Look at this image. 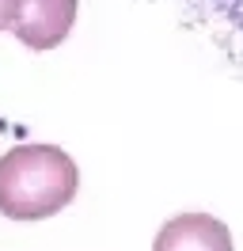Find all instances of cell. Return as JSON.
<instances>
[{
	"mask_svg": "<svg viewBox=\"0 0 243 251\" xmlns=\"http://www.w3.org/2000/svg\"><path fill=\"white\" fill-rule=\"evenodd\" d=\"M80 190V168L57 145H15L0 156V213L34 225L61 213Z\"/></svg>",
	"mask_w": 243,
	"mask_h": 251,
	"instance_id": "6da1fadb",
	"label": "cell"
},
{
	"mask_svg": "<svg viewBox=\"0 0 243 251\" xmlns=\"http://www.w3.org/2000/svg\"><path fill=\"white\" fill-rule=\"evenodd\" d=\"M76 23V0H23L12 19V34L27 50H46L61 46Z\"/></svg>",
	"mask_w": 243,
	"mask_h": 251,
	"instance_id": "7a4b0ae2",
	"label": "cell"
},
{
	"mask_svg": "<svg viewBox=\"0 0 243 251\" xmlns=\"http://www.w3.org/2000/svg\"><path fill=\"white\" fill-rule=\"evenodd\" d=\"M152 251H236L232 228L213 213H179L156 232Z\"/></svg>",
	"mask_w": 243,
	"mask_h": 251,
	"instance_id": "3957f363",
	"label": "cell"
},
{
	"mask_svg": "<svg viewBox=\"0 0 243 251\" xmlns=\"http://www.w3.org/2000/svg\"><path fill=\"white\" fill-rule=\"evenodd\" d=\"M19 4L23 0H0V31H12V19L19 12Z\"/></svg>",
	"mask_w": 243,
	"mask_h": 251,
	"instance_id": "277c9868",
	"label": "cell"
}]
</instances>
